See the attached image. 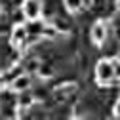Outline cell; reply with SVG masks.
<instances>
[{
    "label": "cell",
    "instance_id": "52a82bcc",
    "mask_svg": "<svg viewBox=\"0 0 120 120\" xmlns=\"http://www.w3.org/2000/svg\"><path fill=\"white\" fill-rule=\"evenodd\" d=\"M31 103H33V97H31V95H23L21 101H19V105H21V107H25V109H27Z\"/></svg>",
    "mask_w": 120,
    "mask_h": 120
},
{
    "label": "cell",
    "instance_id": "8992f818",
    "mask_svg": "<svg viewBox=\"0 0 120 120\" xmlns=\"http://www.w3.org/2000/svg\"><path fill=\"white\" fill-rule=\"evenodd\" d=\"M63 4L69 11H78L82 8V0H63Z\"/></svg>",
    "mask_w": 120,
    "mask_h": 120
},
{
    "label": "cell",
    "instance_id": "ba28073f",
    "mask_svg": "<svg viewBox=\"0 0 120 120\" xmlns=\"http://www.w3.org/2000/svg\"><path fill=\"white\" fill-rule=\"evenodd\" d=\"M112 112H114V116H118V118H120V97H118V99H116V103H114Z\"/></svg>",
    "mask_w": 120,
    "mask_h": 120
},
{
    "label": "cell",
    "instance_id": "7c38bea8",
    "mask_svg": "<svg viewBox=\"0 0 120 120\" xmlns=\"http://www.w3.org/2000/svg\"><path fill=\"white\" fill-rule=\"evenodd\" d=\"M0 13H2V8H0Z\"/></svg>",
    "mask_w": 120,
    "mask_h": 120
},
{
    "label": "cell",
    "instance_id": "3957f363",
    "mask_svg": "<svg viewBox=\"0 0 120 120\" xmlns=\"http://www.w3.org/2000/svg\"><path fill=\"white\" fill-rule=\"evenodd\" d=\"M27 36H29V31L25 25H15L11 31V44L13 46H21V44L27 42Z\"/></svg>",
    "mask_w": 120,
    "mask_h": 120
},
{
    "label": "cell",
    "instance_id": "7a4b0ae2",
    "mask_svg": "<svg viewBox=\"0 0 120 120\" xmlns=\"http://www.w3.org/2000/svg\"><path fill=\"white\" fill-rule=\"evenodd\" d=\"M23 15L33 21V19H38L40 13H42V2L40 0H23Z\"/></svg>",
    "mask_w": 120,
    "mask_h": 120
},
{
    "label": "cell",
    "instance_id": "30bf717a",
    "mask_svg": "<svg viewBox=\"0 0 120 120\" xmlns=\"http://www.w3.org/2000/svg\"><path fill=\"white\" fill-rule=\"evenodd\" d=\"M114 72H116V78H120V63L114 65Z\"/></svg>",
    "mask_w": 120,
    "mask_h": 120
},
{
    "label": "cell",
    "instance_id": "8fae6325",
    "mask_svg": "<svg viewBox=\"0 0 120 120\" xmlns=\"http://www.w3.org/2000/svg\"><path fill=\"white\" fill-rule=\"evenodd\" d=\"M116 6H118V8H120V0H116Z\"/></svg>",
    "mask_w": 120,
    "mask_h": 120
},
{
    "label": "cell",
    "instance_id": "9c48e42d",
    "mask_svg": "<svg viewBox=\"0 0 120 120\" xmlns=\"http://www.w3.org/2000/svg\"><path fill=\"white\" fill-rule=\"evenodd\" d=\"M94 6V0H82V8H92Z\"/></svg>",
    "mask_w": 120,
    "mask_h": 120
},
{
    "label": "cell",
    "instance_id": "5b68a950",
    "mask_svg": "<svg viewBox=\"0 0 120 120\" xmlns=\"http://www.w3.org/2000/svg\"><path fill=\"white\" fill-rule=\"evenodd\" d=\"M31 88V76H27V74H19L11 80V90L13 92H27V90Z\"/></svg>",
    "mask_w": 120,
    "mask_h": 120
},
{
    "label": "cell",
    "instance_id": "277c9868",
    "mask_svg": "<svg viewBox=\"0 0 120 120\" xmlns=\"http://www.w3.org/2000/svg\"><path fill=\"white\" fill-rule=\"evenodd\" d=\"M92 40L95 44H103L105 40H107V25H105L103 21H97L92 29Z\"/></svg>",
    "mask_w": 120,
    "mask_h": 120
},
{
    "label": "cell",
    "instance_id": "6da1fadb",
    "mask_svg": "<svg viewBox=\"0 0 120 120\" xmlns=\"http://www.w3.org/2000/svg\"><path fill=\"white\" fill-rule=\"evenodd\" d=\"M114 76H116V72H114V63L112 61L103 59V61L97 63V67H95V78H97V82L109 84Z\"/></svg>",
    "mask_w": 120,
    "mask_h": 120
}]
</instances>
